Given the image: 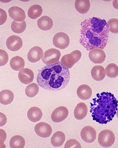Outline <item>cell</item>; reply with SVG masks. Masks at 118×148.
<instances>
[{
  "instance_id": "6da1fadb",
  "label": "cell",
  "mask_w": 118,
  "mask_h": 148,
  "mask_svg": "<svg viewBox=\"0 0 118 148\" xmlns=\"http://www.w3.org/2000/svg\"><path fill=\"white\" fill-rule=\"evenodd\" d=\"M109 29L104 19L95 17L85 19L81 23L80 42L88 51L104 50L108 42Z\"/></svg>"
},
{
  "instance_id": "7a4b0ae2",
  "label": "cell",
  "mask_w": 118,
  "mask_h": 148,
  "mask_svg": "<svg viewBox=\"0 0 118 148\" xmlns=\"http://www.w3.org/2000/svg\"><path fill=\"white\" fill-rule=\"evenodd\" d=\"M69 80V70L60 61L44 66L36 77L38 85L40 87L46 90L54 92L65 88Z\"/></svg>"
},
{
  "instance_id": "3957f363",
  "label": "cell",
  "mask_w": 118,
  "mask_h": 148,
  "mask_svg": "<svg viewBox=\"0 0 118 148\" xmlns=\"http://www.w3.org/2000/svg\"><path fill=\"white\" fill-rule=\"evenodd\" d=\"M90 104L93 119L100 124H106L112 121L118 112V100L109 92L97 93Z\"/></svg>"
},
{
  "instance_id": "277c9868",
  "label": "cell",
  "mask_w": 118,
  "mask_h": 148,
  "mask_svg": "<svg viewBox=\"0 0 118 148\" xmlns=\"http://www.w3.org/2000/svg\"><path fill=\"white\" fill-rule=\"evenodd\" d=\"M115 140V137L113 132L105 129L102 131L98 135V141L102 147L108 148L113 145Z\"/></svg>"
},
{
  "instance_id": "5b68a950",
  "label": "cell",
  "mask_w": 118,
  "mask_h": 148,
  "mask_svg": "<svg viewBox=\"0 0 118 148\" xmlns=\"http://www.w3.org/2000/svg\"><path fill=\"white\" fill-rule=\"evenodd\" d=\"M82 53L79 50H75L71 53L64 55L61 59L60 62L67 69L72 68L81 59Z\"/></svg>"
},
{
  "instance_id": "8992f818",
  "label": "cell",
  "mask_w": 118,
  "mask_h": 148,
  "mask_svg": "<svg viewBox=\"0 0 118 148\" xmlns=\"http://www.w3.org/2000/svg\"><path fill=\"white\" fill-rule=\"evenodd\" d=\"M60 56L61 53L59 50L50 49L44 52L42 57V60L46 65L55 64L59 62Z\"/></svg>"
},
{
  "instance_id": "52a82bcc",
  "label": "cell",
  "mask_w": 118,
  "mask_h": 148,
  "mask_svg": "<svg viewBox=\"0 0 118 148\" xmlns=\"http://www.w3.org/2000/svg\"><path fill=\"white\" fill-rule=\"evenodd\" d=\"M53 44L56 47L62 50L67 48L70 42L69 36L63 32H59L53 37Z\"/></svg>"
},
{
  "instance_id": "ba28073f",
  "label": "cell",
  "mask_w": 118,
  "mask_h": 148,
  "mask_svg": "<svg viewBox=\"0 0 118 148\" xmlns=\"http://www.w3.org/2000/svg\"><path fill=\"white\" fill-rule=\"evenodd\" d=\"M68 115V109L64 106H60L55 109L51 113V119L54 122L60 123L67 119Z\"/></svg>"
},
{
  "instance_id": "9c48e42d",
  "label": "cell",
  "mask_w": 118,
  "mask_h": 148,
  "mask_svg": "<svg viewBox=\"0 0 118 148\" xmlns=\"http://www.w3.org/2000/svg\"><path fill=\"white\" fill-rule=\"evenodd\" d=\"M34 130L38 136L44 138L50 136L53 132L51 126L45 122H40L36 124L35 125Z\"/></svg>"
},
{
  "instance_id": "30bf717a",
  "label": "cell",
  "mask_w": 118,
  "mask_h": 148,
  "mask_svg": "<svg viewBox=\"0 0 118 148\" xmlns=\"http://www.w3.org/2000/svg\"><path fill=\"white\" fill-rule=\"evenodd\" d=\"M80 136L82 140L86 143H92L96 139V131L92 126H85L81 131Z\"/></svg>"
},
{
  "instance_id": "8fae6325",
  "label": "cell",
  "mask_w": 118,
  "mask_h": 148,
  "mask_svg": "<svg viewBox=\"0 0 118 148\" xmlns=\"http://www.w3.org/2000/svg\"><path fill=\"white\" fill-rule=\"evenodd\" d=\"M89 58L94 64H101L105 61L106 54L102 49H93L89 52Z\"/></svg>"
},
{
  "instance_id": "7c38bea8",
  "label": "cell",
  "mask_w": 118,
  "mask_h": 148,
  "mask_svg": "<svg viewBox=\"0 0 118 148\" xmlns=\"http://www.w3.org/2000/svg\"><path fill=\"white\" fill-rule=\"evenodd\" d=\"M6 45L7 47L11 51H18L22 48L23 41L19 36L13 35L7 39Z\"/></svg>"
},
{
  "instance_id": "4fadbf2b",
  "label": "cell",
  "mask_w": 118,
  "mask_h": 148,
  "mask_svg": "<svg viewBox=\"0 0 118 148\" xmlns=\"http://www.w3.org/2000/svg\"><path fill=\"white\" fill-rule=\"evenodd\" d=\"M8 12L10 17L15 21H23L26 18V13L22 8L19 7L13 6L10 7Z\"/></svg>"
},
{
  "instance_id": "5bb4252c",
  "label": "cell",
  "mask_w": 118,
  "mask_h": 148,
  "mask_svg": "<svg viewBox=\"0 0 118 148\" xmlns=\"http://www.w3.org/2000/svg\"><path fill=\"white\" fill-rule=\"evenodd\" d=\"M18 77L21 83L25 84H30L33 81L34 74L32 70L26 68L19 72Z\"/></svg>"
},
{
  "instance_id": "9a60e30c",
  "label": "cell",
  "mask_w": 118,
  "mask_h": 148,
  "mask_svg": "<svg viewBox=\"0 0 118 148\" xmlns=\"http://www.w3.org/2000/svg\"><path fill=\"white\" fill-rule=\"evenodd\" d=\"M43 54V51L42 49L39 46H35L28 51L27 59L30 62H37L41 60Z\"/></svg>"
},
{
  "instance_id": "2e32d148",
  "label": "cell",
  "mask_w": 118,
  "mask_h": 148,
  "mask_svg": "<svg viewBox=\"0 0 118 148\" xmlns=\"http://www.w3.org/2000/svg\"><path fill=\"white\" fill-rule=\"evenodd\" d=\"M77 93L78 98L82 100H89L92 95V90L89 86L82 84L78 87Z\"/></svg>"
},
{
  "instance_id": "e0dca14e",
  "label": "cell",
  "mask_w": 118,
  "mask_h": 148,
  "mask_svg": "<svg viewBox=\"0 0 118 148\" xmlns=\"http://www.w3.org/2000/svg\"><path fill=\"white\" fill-rule=\"evenodd\" d=\"M88 109L85 103L80 102L75 108L74 115L76 119L81 120L87 116Z\"/></svg>"
},
{
  "instance_id": "ac0fdd59",
  "label": "cell",
  "mask_w": 118,
  "mask_h": 148,
  "mask_svg": "<svg viewBox=\"0 0 118 148\" xmlns=\"http://www.w3.org/2000/svg\"><path fill=\"white\" fill-rule=\"evenodd\" d=\"M37 24L39 29L43 31L49 30L51 29L54 25L52 19L47 16H44L39 18Z\"/></svg>"
},
{
  "instance_id": "d6986e66",
  "label": "cell",
  "mask_w": 118,
  "mask_h": 148,
  "mask_svg": "<svg viewBox=\"0 0 118 148\" xmlns=\"http://www.w3.org/2000/svg\"><path fill=\"white\" fill-rule=\"evenodd\" d=\"M27 116L30 121L36 122L40 121L42 118V111L39 108L32 107L27 111Z\"/></svg>"
},
{
  "instance_id": "ffe728a7",
  "label": "cell",
  "mask_w": 118,
  "mask_h": 148,
  "mask_svg": "<svg viewBox=\"0 0 118 148\" xmlns=\"http://www.w3.org/2000/svg\"><path fill=\"white\" fill-rule=\"evenodd\" d=\"M91 74L92 78L96 81L103 80L106 75L105 69L103 66L100 65L94 66L91 70Z\"/></svg>"
},
{
  "instance_id": "44dd1931",
  "label": "cell",
  "mask_w": 118,
  "mask_h": 148,
  "mask_svg": "<svg viewBox=\"0 0 118 148\" xmlns=\"http://www.w3.org/2000/svg\"><path fill=\"white\" fill-rule=\"evenodd\" d=\"M90 1L89 0H77L75 3V7L78 12L80 14H86L90 8Z\"/></svg>"
},
{
  "instance_id": "7402d4cb",
  "label": "cell",
  "mask_w": 118,
  "mask_h": 148,
  "mask_svg": "<svg viewBox=\"0 0 118 148\" xmlns=\"http://www.w3.org/2000/svg\"><path fill=\"white\" fill-rule=\"evenodd\" d=\"M66 137L62 132L58 131L54 133L51 139V143L53 146L59 147L62 146L65 141Z\"/></svg>"
},
{
  "instance_id": "603a6c76",
  "label": "cell",
  "mask_w": 118,
  "mask_h": 148,
  "mask_svg": "<svg viewBox=\"0 0 118 148\" xmlns=\"http://www.w3.org/2000/svg\"><path fill=\"white\" fill-rule=\"evenodd\" d=\"M14 100V94L9 90H4L0 92V103L7 105L11 103Z\"/></svg>"
},
{
  "instance_id": "cb8c5ba5",
  "label": "cell",
  "mask_w": 118,
  "mask_h": 148,
  "mask_svg": "<svg viewBox=\"0 0 118 148\" xmlns=\"http://www.w3.org/2000/svg\"><path fill=\"white\" fill-rule=\"evenodd\" d=\"M10 64L12 69L18 71L24 68L25 63L22 57L17 56L14 57L10 60Z\"/></svg>"
},
{
  "instance_id": "d4e9b609",
  "label": "cell",
  "mask_w": 118,
  "mask_h": 148,
  "mask_svg": "<svg viewBox=\"0 0 118 148\" xmlns=\"http://www.w3.org/2000/svg\"><path fill=\"white\" fill-rule=\"evenodd\" d=\"M43 13L42 6L38 4L32 5L28 9L27 15L31 19H36L41 16Z\"/></svg>"
},
{
  "instance_id": "484cf974",
  "label": "cell",
  "mask_w": 118,
  "mask_h": 148,
  "mask_svg": "<svg viewBox=\"0 0 118 148\" xmlns=\"http://www.w3.org/2000/svg\"><path fill=\"white\" fill-rule=\"evenodd\" d=\"M10 146L12 148H24L25 140L21 135H15L10 139Z\"/></svg>"
},
{
  "instance_id": "4316f807",
  "label": "cell",
  "mask_w": 118,
  "mask_h": 148,
  "mask_svg": "<svg viewBox=\"0 0 118 148\" xmlns=\"http://www.w3.org/2000/svg\"><path fill=\"white\" fill-rule=\"evenodd\" d=\"M27 24L25 21H13L11 25V29L14 33L21 34L26 30Z\"/></svg>"
},
{
  "instance_id": "83f0119b",
  "label": "cell",
  "mask_w": 118,
  "mask_h": 148,
  "mask_svg": "<svg viewBox=\"0 0 118 148\" xmlns=\"http://www.w3.org/2000/svg\"><path fill=\"white\" fill-rule=\"evenodd\" d=\"M39 91V88L38 84L36 83H32L27 86L25 89V93L27 96L30 98H33L36 96Z\"/></svg>"
},
{
  "instance_id": "f1b7e54d",
  "label": "cell",
  "mask_w": 118,
  "mask_h": 148,
  "mask_svg": "<svg viewBox=\"0 0 118 148\" xmlns=\"http://www.w3.org/2000/svg\"><path fill=\"white\" fill-rule=\"evenodd\" d=\"M105 74L109 77L115 78L118 75V66L113 63L109 64L105 69Z\"/></svg>"
},
{
  "instance_id": "f546056e",
  "label": "cell",
  "mask_w": 118,
  "mask_h": 148,
  "mask_svg": "<svg viewBox=\"0 0 118 148\" xmlns=\"http://www.w3.org/2000/svg\"><path fill=\"white\" fill-rule=\"evenodd\" d=\"M109 26V31L113 33H118V19L116 18H112L110 19L107 22Z\"/></svg>"
},
{
  "instance_id": "4dcf8cb0",
  "label": "cell",
  "mask_w": 118,
  "mask_h": 148,
  "mask_svg": "<svg viewBox=\"0 0 118 148\" xmlns=\"http://www.w3.org/2000/svg\"><path fill=\"white\" fill-rule=\"evenodd\" d=\"M9 56L6 51L0 49V66H3L8 63Z\"/></svg>"
},
{
  "instance_id": "1f68e13d",
  "label": "cell",
  "mask_w": 118,
  "mask_h": 148,
  "mask_svg": "<svg viewBox=\"0 0 118 148\" xmlns=\"http://www.w3.org/2000/svg\"><path fill=\"white\" fill-rule=\"evenodd\" d=\"M65 148H81V145L80 142L75 139H70L68 140L65 144Z\"/></svg>"
},
{
  "instance_id": "d6a6232c",
  "label": "cell",
  "mask_w": 118,
  "mask_h": 148,
  "mask_svg": "<svg viewBox=\"0 0 118 148\" xmlns=\"http://www.w3.org/2000/svg\"><path fill=\"white\" fill-rule=\"evenodd\" d=\"M6 138V133L3 129H0V148H6L4 142Z\"/></svg>"
},
{
  "instance_id": "836d02e7",
  "label": "cell",
  "mask_w": 118,
  "mask_h": 148,
  "mask_svg": "<svg viewBox=\"0 0 118 148\" xmlns=\"http://www.w3.org/2000/svg\"><path fill=\"white\" fill-rule=\"evenodd\" d=\"M7 19V15L5 10L0 8V25L4 24Z\"/></svg>"
},
{
  "instance_id": "e575fe53",
  "label": "cell",
  "mask_w": 118,
  "mask_h": 148,
  "mask_svg": "<svg viewBox=\"0 0 118 148\" xmlns=\"http://www.w3.org/2000/svg\"><path fill=\"white\" fill-rule=\"evenodd\" d=\"M7 119L5 114L0 112V127L4 126L6 124Z\"/></svg>"
}]
</instances>
